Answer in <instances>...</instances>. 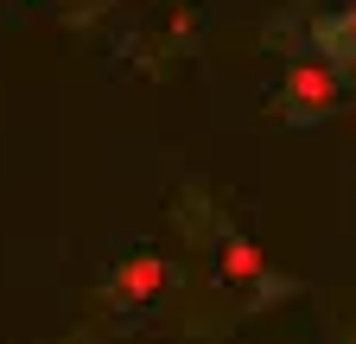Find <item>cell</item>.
<instances>
[{
  "label": "cell",
  "instance_id": "cell-1",
  "mask_svg": "<svg viewBox=\"0 0 356 344\" xmlns=\"http://www.w3.org/2000/svg\"><path fill=\"white\" fill-rule=\"evenodd\" d=\"M159 287H165V262L153 249H140V255H127L121 274L108 281V299H115V306H140V299H153Z\"/></svg>",
  "mask_w": 356,
  "mask_h": 344
},
{
  "label": "cell",
  "instance_id": "cell-2",
  "mask_svg": "<svg viewBox=\"0 0 356 344\" xmlns=\"http://www.w3.org/2000/svg\"><path fill=\"white\" fill-rule=\"evenodd\" d=\"M337 102V77L325 70V64H293V77H286V109L293 115H312V109H331Z\"/></svg>",
  "mask_w": 356,
  "mask_h": 344
},
{
  "label": "cell",
  "instance_id": "cell-3",
  "mask_svg": "<svg viewBox=\"0 0 356 344\" xmlns=\"http://www.w3.org/2000/svg\"><path fill=\"white\" fill-rule=\"evenodd\" d=\"M216 268L229 274V281H261V274H267V255H261L248 236H222V242H216Z\"/></svg>",
  "mask_w": 356,
  "mask_h": 344
},
{
  "label": "cell",
  "instance_id": "cell-4",
  "mask_svg": "<svg viewBox=\"0 0 356 344\" xmlns=\"http://www.w3.org/2000/svg\"><path fill=\"white\" fill-rule=\"evenodd\" d=\"M343 32H350V45H356V13H350V19H343Z\"/></svg>",
  "mask_w": 356,
  "mask_h": 344
},
{
  "label": "cell",
  "instance_id": "cell-5",
  "mask_svg": "<svg viewBox=\"0 0 356 344\" xmlns=\"http://www.w3.org/2000/svg\"><path fill=\"white\" fill-rule=\"evenodd\" d=\"M350 344H356V338H350Z\"/></svg>",
  "mask_w": 356,
  "mask_h": 344
}]
</instances>
